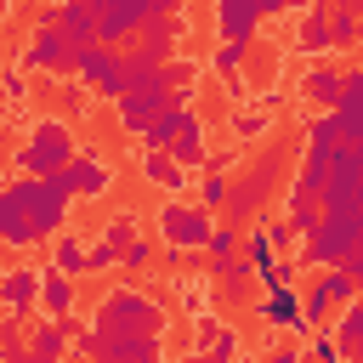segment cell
<instances>
[{"label":"cell","instance_id":"obj_1","mask_svg":"<svg viewBox=\"0 0 363 363\" xmlns=\"http://www.w3.org/2000/svg\"><path fill=\"white\" fill-rule=\"evenodd\" d=\"M11 193L23 199V210H28V227L40 233V244H45L51 233H62V227H68L74 187H68V176H62V170H17Z\"/></svg>","mask_w":363,"mask_h":363},{"label":"cell","instance_id":"obj_2","mask_svg":"<svg viewBox=\"0 0 363 363\" xmlns=\"http://www.w3.org/2000/svg\"><path fill=\"white\" fill-rule=\"evenodd\" d=\"M164 306L153 295H142L136 284H113L102 301H96V318L91 329L96 335H164Z\"/></svg>","mask_w":363,"mask_h":363},{"label":"cell","instance_id":"obj_3","mask_svg":"<svg viewBox=\"0 0 363 363\" xmlns=\"http://www.w3.org/2000/svg\"><path fill=\"white\" fill-rule=\"evenodd\" d=\"M74 153H79V142H74L68 119L45 113V119H34V125H28V142L17 147V170H62Z\"/></svg>","mask_w":363,"mask_h":363},{"label":"cell","instance_id":"obj_4","mask_svg":"<svg viewBox=\"0 0 363 363\" xmlns=\"http://www.w3.org/2000/svg\"><path fill=\"white\" fill-rule=\"evenodd\" d=\"M153 221H159V238H164L170 250L187 255V250H204V238H210V227H216V210H204V204H182V199L170 193V199L159 204Z\"/></svg>","mask_w":363,"mask_h":363},{"label":"cell","instance_id":"obj_5","mask_svg":"<svg viewBox=\"0 0 363 363\" xmlns=\"http://www.w3.org/2000/svg\"><path fill=\"white\" fill-rule=\"evenodd\" d=\"M68 51H74L68 34L40 11L34 28H28V40H23V68H28V74H68Z\"/></svg>","mask_w":363,"mask_h":363},{"label":"cell","instance_id":"obj_6","mask_svg":"<svg viewBox=\"0 0 363 363\" xmlns=\"http://www.w3.org/2000/svg\"><path fill=\"white\" fill-rule=\"evenodd\" d=\"M250 318H261L267 329H289V335H301V329H306V318H301V289H295V284H272V289H261V295L250 301Z\"/></svg>","mask_w":363,"mask_h":363},{"label":"cell","instance_id":"obj_7","mask_svg":"<svg viewBox=\"0 0 363 363\" xmlns=\"http://www.w3.org/2000/svg\"><path fill=\"white\" fill-rule=\"evenodd\" d=\"M153 11H159L153 0H108V6L96 11V40H108V45L136 40V28H142Z\"/></svg>","mask_w":363,"mask_h":363},{"label":"cell","instance_id":"obj_8","mask_svg":"<svg viewBox=\"0 0 363 363\" xmlns=\"http://www.w3.org/2000/svg\"><path fill=\"white\" fill-rule=\"evenodd\" d=\"M170 96H176L170 85H130V91L113 102V113H119V130H125V136H142V130H147V119H153V113H159Z\"/></svg>","mask_w":363,"mask_h":363},{"label":"cell","instance_id":"obj_9","mask_svg":"<svg viewBox=\"0 0 363 363\" xmlns=\"http://www.w3.org/2000/svg\"><path fill=\"white\" fill-rule=\"evenodd\" d=\"M40 278H45V267H28V261L0 272V306L11 318H34L40 312Z\"/></svg>","mask_w":363,"mask_h":363},{"label":"cell","instance_id":"obj_10","mask_svg":"<svg viewBox=\"0 0 363 363\" xmlns=\"http://www.w3.org/2000/svg\"><path fill=\"white\" fill-rule=\"evenodd\" d=\"M182 34H187V17H182V11H153V17L136 28V51H147L153 62H170Z\"/></svg>","mask_w":363,"mask_h":363},{"label":"cell","instance_id":"obj_11","mask_svg":"<svg viewBox=\"0 0 363 363\" xmlns=\"http://www.w3.org/2000/svg\"><path fill=\"white\" fill-rule=\"evenodd\" d=\"M62 176H68L74 199H108V193H113V164H108L102 153H74V159L62 164Z\"/></svg>","mask_w":363,"mask_h":363},{"label":"cell","instance_id":"obj_12","mask_svg":"<svg viewBox=\"0 0 363 363\" xmlns=\"http://www.w3.org/2000/svg\"><path fill=\"white\" fill-rule=\"evenodd\" d=\"M164 153H170L182 170H204V153H210V147H204V119H199V108H193V102L182 108L176 136H170V147H164Z\"/></svg>","mask_w":363,"mask_h":363},{"label":"cell","instance_id":"obj_13","mask_svg":"<svg viewBox=\"0 0 363 363\" xmlns=\"http://www.w3.org/2000/svg\"><path fill=\"white\" fill-rule=\"evenodd\" d=\"M261 6L255 0H216V40H238V45H255V28H261Z\"/></svg>","mask_w":363,"mask_h":363},{"label":"cell","instance_id":"obj_14","mask_svg":"<svg viewBox=\"0 0 363 363\" xmlns=\"http://www.w3.org/2000/svg\"><path fill=\"white\" fill-rule=\"evenodd\" d=\"M164 335H96V357L108 363H159Z\"/></svg>","mask_w":363,"mask_h":363},{"label":"cell","instance_id":"obj_15","mask_svg":"<svg viewBox=\"0 0 363 363\" xmlns=\"http://www.w3.org/2000/svg\"><path fill=\"white\" fill-rule=\"evenodd\" d=\"M113 68H119V51L108 40H91V45H74L68 51V74H79L85 85H102Z\"/></svg>","mask_w":363,"mask_h":363},{"label":"cell","instance_id":"obj_16","mask_svg":"<svg viewBox=\"0 0 363 363\" xmlns=\"http://www.w3.org/2000/svg\"><path fill=\"white\" fill-rule=\"evenodd\" d=\"M0 244H11V250H34V244H40V233L28 227V210H23V199L11 193V182L0 187Z\"/></svg>","mask_w":363,"mask_h":363},{"label":"cell","instance_id":"obj_17","mask_svg":"<svg viewBox=\"0 0 363 363\" xmlns=\"http://www.w3.org/2000/svg\"><path fill=\"white\" fill-rule=\"evenodd\" d=\"M295 51H301V57H323V51H329V6H323V0H306V6H301Z\"/></svg>","mask_w":363,"mask_h":363},{"label":"cell","instance_id":"obj_18","mask_svg":"<svg viewBox=\"0 0 363 363\" xmlns=\"http://www.w3.org/2000/svg\"><path fill=\"white\" fill-rule=\"evenodd\" d=\"M45 17L68 34V45H91L96 40V11L85 0H57V6H45Z\"/></svg>","mask_w":363,"mask_h":363},{"label":"cell","instance_id":"obj_19","mask_svg":"<svg viewBox=\"0 0 363 363\" xmlns=\"http://www.w3.org/2000/svg\"><path fill=\"white\" fill-rule=\"evenodd\" d=\"M295 91H301V102H306V108H335V102H340V68L312 62V68L295 79Z\"/></svg>","mask_w":363,"mask_h":363},{"label":"cell","instance_id":"obj_20","mask_svg":"<svg viewBox=\"0 0 363 363\" xmlns=\"http://www.w3.org/2000/svg\"><path fill=\"white\" fill-rule=\"evenodd\" d=\"M142 182H153L159 193H182V187H187V170H182L164 147H142Z\"/></svg>","mask_w":363,"mask_h":363},{"label":"cell","instance_id":"obj_21","mask_svg":"<svg viewBox=\"0 0 363 363\" xmlns=\"http://www.w3.org/2000/svg\"><path fill=\"white\" fill-rule=\"evenodd\" d=\"M68 352V323L62 318H40L34 329H28V357L34 363H51V357H62Z\"/></svg>","mask_w":363,"mask_h":363},{"label":"cell","instance_id":"obj_22","mask_svg":"<svg viewBox=\"0 0 363 363\" xmlns=\"http://www.w3.org/2000/svg\"><path fill=\"white\" fill-rule=\"evenodd\" d=\"M40 306H45V318H74V278L57 272V267H45V278H40Z\"/></svg>","mask_w":363,"mask_h":363},{"label":"cell","instance_id":"obj_23","mask_svg":"<svg viewBox=\"0 0 363 363\" xmlns=\"http://www.w3.org/2000/svg\"><path fill=\"white\" fill-rule=\"evenodd\" d=\"M335 340H340V357H363V295H352L335 318Z\"/></svg>","mask_w":363,"mask_h":363},{"label":"cell","instance_id":"obj_24","mask_svg":"<svg viewBox=\"0 0 363 363\" xmlns=\"http://www.w3.org/2000/svg\"><path fill=\"white\" fill-rule=\"evenodd\" d=\"M323 6H329V51H352L363 40V23L352 17L346 0H323Z\"/></svg>","mask_w":363,"mask_h":363},{"label":"cell","instance_id":"obj_25","mask_svg":"<svg viewBox=\"0 0 363 363\" xmlns=\"http://www.w3.org/2000/svg\"><path fill=\"white\" fill-rule=\"evenodd\" d=\"M51 267H57V272H68V278H79V272H85V244H79L68 227H62V233H51Z\"/></svg>","mask_w":363,"mask_h":363},{"label":"cell","instance_id":"obj_26","mask_svg":"<svg viewBox=\"0 0 363 363\" xmlns=\"http://www.w3.org/2000/svg\"><path fill=\"white\" fill-rule=\"evenodd\" d=\"M318 216H323V204H318L312 193H295V187H289V204H284V221H289L295 233H312V227H318Z\"/></svg>","mask_w":363,"mask_h":363},{"label":"cell","instance_id":"obj_27","mask_svg":"<svg viewBox=\"0 0 363 363\" xmlns=\"http://www.w3.org/2000/svg\"><path fill=\"white\" fill-rule=\"evenodd\" d=\"M238 250H244V261H250V267H267V261L278 255V244H272V233H267V221H255V227H244V238H238Z\"/></svg>","mask_w":363,"mask_h":363},{"label":"cell","instance_id":"obj_28","mask_svg":"<svg viewBox=\"0 0 363 363\" xmlns=\"http://www.w3.org/2000/svg\"><path fill=\"white\" fill-rule=\"evenodd\" d=\"M28 318H0V363H23L28 357Z\"/></svg>","mask_w":363,"mask_h":363},{"label":"cell","instance_id":"obj_29","mask_svg":"<svg viewBox=\"0 0 363 363\" xmlns=\"http://www.w3.org/2000/svg\"><path fill=\"white\" fill-rule=\"evenodd\" d=\"M267 125H272V108H261V102L244 108V102H238V113H233V136H238V142H255Z\"/></svg>","mask_w":363,"mask_h":363},{"label":"cell","instance_id":"obj_30","mask_svg":"<svg viewBox=\"0 0 363 363\" xmlns=\"http://www.w3.org/2000/svg\"><path fill=\"white\" fill-rule=\"evenodd\" d=\"M164 79H170V91H182V96H193V85H199V57H170L164 62Z\"/></svg>","mask_w":363,"mask_h":363},{"label":"cell","instance_id":"obj_31","mask_svg":"<svg viewBox=\"0 0 363 363\" xmlns=\"http://www.w3.org/2000/svg\"><path fill=\"white\" fill-rule=\"evenodd\" d=\"M153 261H159V255H153V244H147L142 233L119 244V267H125V272H153Z\"/></svg>","mask_w":363,"mask_h":363},{"label":"cell","instance_id":"obj_32","mask_svg":"<svg viewBox=\"0 0 363 363\" xmlns=\"http://www.w3.org/2000/svg\"><path fill=\"white\" fill-rule=\"evenodd\" d=\"M318 289H323V295H329L335 306H346V301L357 295V278H352L346 267H323V278H318Z\"/></svg>","mask_w":363,"mask_h":363},{"label":"cell","instance_id":"obj_33","mask_svg":"<svg viewBox=\"0 0 363 363\" xmlns=\"http://www.w3.org/2000/svg\"><path fill=\"white\" fill-rule=\"evenodd\" d=\"M335 119H340V142H363V96H340Z\"/></svg>","mask_w":363,"mask_h":363},{"label":"cell","instance_id":"obj_34","mask_svg":"<svg viewBox=\"0 0 363 363\" xmlns=\"http://www.w3.org/2000/svg\"><path fill=\"white\" fill-rule=\"evenodd\" d=\"M238 238H244V233H238L233 221H216V227H210V238H204L210 261H227V255H238Z\"/></svg>","mask_w":363,"mask_h":363},{"label":"cell","instance_id":"obj_35","mask_svg":"<svg viewBox=\"0 0 363 363\" xmlns=\"http://www.w3.org/2000/svg\"><path fill=\"white\" fill-rule=\"evenodd\" d=\"M250 278H255V289H272V284H295V278H301V261H278V255H272V261H267V267H255Z\"/></svg>","mask_w":363,"mask_h":363},{"label":"cell","instance_id":"obj_36","mask_svg":"<svg viewBox=\"0 0 363 363\" xmlns=\"http://www.w3.org/2000/svg\"><path fill=\"white\" fill-rule=\"evenodd\" d=\"M244 57H250V45H238V40H216L210 68H216V74H238V68H244Z\"/></svg>","mask_w":363,"mask_h":363},{"label":"cell","instance_id":"obj_37","mask_svg":"<svg viewBox=\"0 0 363 363\" xmlns=\"http://www.w3.org/2000/svg\"><path fill=\"white\" fill-rule=\"evenodd\" d=\"M199 204L204 210H221L227 204V170H204L199 176Z\"/></svg>","mask_w":363,"mask_h":363},{"label":"cell","instance_id":"obj_38","mask_svg":"<svg viewBox=\"0 0 363 363\" xmlns=\"http://www.w3.org/2000/svg\"><path fill=\"white\" fill-rule=\"evenodd\" d=\"M329 312H335V301H329L318 284H312V289H301V318H306V329H312V323H323Z\"/></svg>","mask_w":363,"mask_h":363},{"label":"cell","instance_id":"obj_39","mask_svg":"<svg viewBox=\"0 0 363 363\" xmlns=\"http://www.w3.org/2000/svg\"><path fill=\"white\" fill-rule=\"evenodd\" d=\"M108 267H119V244H108V238L85 244V272H108Z\"/></svg>","mask_w":363,"mask_h":363},{"label":"cell","instance_id":"obj_40","mask_svg":"<svg viewBox=\"0 0 363 363\" xmlns=\"http://www.w3.org/2000/svg\"><path fill=\"white\" fill-rule=\"evenodd\" d=\"M238 352H244V340H238L233 329H216V335L204 340V357H221V363H227V357H238Z\"/></svg>","mask_w":363,"mask_h":363},{"label":"cell","instance_id":"obj_41","mask_svg":"<svg viewBox=\"0 0 363 363\" xmlns=\"http://www.w3.org/2000/svg\"><path fill=\"white\" fill-rule=\"evenodd\" d=\"M306 346H312V357H323V363L340 357V340H335V329H323V323H312V340H306Z\"/></svg>","mask_w":363,"mask_h":363},{"label":"cell","instance_id":"obj_42","mask_svg":"<svg viewBox=\"0 0 363 363\" xmlns=\"http://www.w3.org/2000/svg\"><path fill=\"white\" fill-rule=\"evenodd\" d=\"M102 238H108V244H125V238H136V216H130V210H119V216H108V227H102Z\"/></svg>","mask_w":363,"mask_h":363},{"label":"cell","instance_id":"obj_43","mask_svg":"<svg viewBox=\"0 0 363 363\" xmlns=\"http://www.w3.org/2000/svg\"><path fill=\"white\" fill-rule=\"evenodd\" d=\"M221 85H227V102H250V96H255L250 79H244V68H238V74H221Z\"/></svg>","mask_w":363,"mask_h":363},{"label":"cell","instance_id":"obj_44","mask_svg":"<svg viewBox=\"0 0 363 363\" xmlns=\"http://www.w3.org/2000/svg\"><path fill=\"white\" fill-rule=\"evenodd\" d=\"M0 96H6V102H23V96H28V79H23L17 68H11V74L0 79Z\"/></svg>","mask_w":363,"mask_h":363},{"label":"cell","instance_id":"obj_45","mask_svg":"<svg viewBox=\"0 0 363 363\" xmlns=\"http://www.w3.org/2000/svg\"><path fill=\"white\" fill-rule=\"evenodd\" d=\"M153 6H159V11H182L187 0H153Z\"/></svg>","mask_w":363,"mask_h":363},{"label":"cell","instance_id":"obj_46","mask_svg":"<svg viewBox=\"0 0 363 363\" xmlns=\"http://www.w3.org/2000/svg\"><path fill=\"white\" fill-rule=\"evenodd\" d=\"M346 6H352V17H357V23H363V0H346Z\"/></svg>","mask_w":363,"mask_h":363},{"label":"cell","instance_id":"obj_47","mask_svg":"<svg viewBox=\"0 0 363 363\" xmlns=\"http://www.w3.org/2000/svg\"><path fill=\"white\" fill-rule=\"evenodd\" d=\"M85 6H91V11H102V6H108V0H85Z\"/></svg>","mask_w":363,"mask_h":363},{"label":"cell","instance_id":"obj_48","mask_svg":"<svg viewBox=\"0 0 363 363\" xmlns=\"http://www.w3.org/2000/svg\"><path fill=\"white\" fill-rule=\"evenodd\" d=\"M0 11H6V0H0Z\"/></svg>","mask_w":363,"mask_h":363}]
</instances>
